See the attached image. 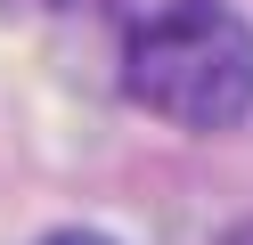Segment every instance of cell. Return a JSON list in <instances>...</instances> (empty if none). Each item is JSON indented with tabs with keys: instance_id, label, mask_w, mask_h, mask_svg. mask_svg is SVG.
Returning a JSON list of instances; mask_svg holds the SVG:
<instances>
[{
	"instance_id": "obj_1",
	"label": "cell",
	"mask_w": 253,
	"mask_h": 245,
	"mask_svg": "<svg viewBox=\"0 0 253 245\" xmlns=\"http://www.w3.org/2000/svg\"><path fill=\"white\" fill-rule=\"evenodd\" d=\"M123 90L131 106L164 114L180 131H237L253 114V25L220 0L131 33L123 49Z\"/></svg>"
},
{
	"instance_id": "obj_2",
	"label": "cell",
	"mask_w": 253,
	"mask_h": 245,
	"mask_svg": "<svg viewBox=\"0 0 253 245\" xmlns=\"http://www.w3.org/2000/svg\"><path fill=\"white\" fill-rule=\"evenodd\" d=\"M204 8V0H115V25L123 33H147V25H171V16Z\"/></svg>"
},
{
	"instance_id": "obj_3",
	"label": "cell",
	"mask_w": 253,
	"mask_h": 245,
	"mask_svg": "<svg viewBox=\"0 0 253 245\" xmlns=\"http://www.w3.org/2000/svg\"><path fill=\"white\" fill-rule=\"evenodd\" d=\"M41 245H115V237H106V229H49Z\"/></svg>"
},
{
	"instance_id": "obj_4",
	"label": "cell",
	"mask_w": 253,
	"mask_h": 245,
	"mask_svg": "<svg viewBox=\"0 0 253 245\" xmlns=\"http://www.w3.org/2000/svg\"><path fill=\"white\" fill-rule=\"evenodd\" d=\"M66 0H0V16H57Z\"/></svg>"
},
{
	"instance_id": "obj_5",
	"label": "cell",
	"mask_w": 253,
	"mask_h": 245,
	"mask_svg": "<svg viewBox=\"0 0 253 245\" xmlns=\"http://www.w3.org/2000/svg\"><path fill=\"white\" fill-rule=\"evenodd\" d=\"M220 245H253V221H237V229H229V237H220Z\"/></svg>"
}]
</instances>
